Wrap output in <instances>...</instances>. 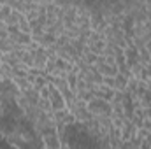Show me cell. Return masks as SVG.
I'll list each match as a JSON object with an SVG mask.
<instances>
[{
	"mask_svg": "<svg viewBox=\"0 0 151 149\" xmlns=\"http://www.w3.org/2000/svg\"><path fill=\"white\" fill-rule=\"evenodd\" d=\"M86 109L93 116H111L113 105H111V102H106V100H100V98H93L91 102H88Z\"/></svg>",
	"mask_w": 151,
	"mask_h": 149,
	"instance_id": "1",
	"label": "cell"
},
{
	"mask_svg": "<svg viewBox=\"0 0 151 149\" xmlns=\"http://www.w3.org/2000/svg\"><path fill=\"white\" fill-rule=\"evenodd\" d=\"M91 93H93V98H100V100H106V102H113L116 90L107 88L106 84H95L93 90H91Z\"/></svg>",
	"mask_w": 151,
	"mask_h": 149,
	"instance_id": "2",
	"label": "cell"
},
{
	"mask_svg": "<svg viewBox=\"0 0 151 149\" xmlns=\"http://www.w3.org/2000/svg\"><path fill=\"white\" fill-rule=\"evenodd\" d=\"M95 67H97V70L104 75V77H116L118 75V67L106 63V56H99Z\"/></svg>",
	"mask_w": 151,
	"mask_h": 149,
	"instance_id": "3",
	"label": "cell"
},
{
	"mask_svg": "<svg viewBox=\"0 0 151 149\" xmlns=\"http://www.w3.org/2000/svg\"><path fill=\"white\" fill-rule=\"evenodd\" d=\"M49 102H51V107H53V112L55 111H62V109H67L65 105V100L62 97V93L51 84V95H49Z\"/></svg>",
	"mask_w": 151,
	"mask_h": 149,
	"instance_id": "4",
	"label": "cell"
},
{
	"mask_svg": "<svg viewBox=\"0 0 151 149\" xmlns=\"http://www.w3.org/2000/svg\"><path fill=\"white\" fill-rule=\"evenodd\" d=\"M123 54H125V60H127L128 69H132L134 65L139 63V51H137V47H135L134 44L128 46V47H125V49H123Z\"/></svg>",
	"mask_w": 151,
	"mask_h": 149,
	"instance_id": "5",
	"label": "cell"
},
{
	"mask_svg": "<svg viewBox=\"0 0 151 149\" xmlns=\"http://www.w3.org/2000/svg\"><path fill=\"white\" fill-rule=\"evenodd\" d=\"M46 63H47V51H46V49L40 46V47H39V51L34 54V67L44 72V67H46Z\"/></svg>",
	"mask_w": 151,
	"mask_h": 149,
	"instance_id": "6",
	"label": "cell"
},
{
	"mask_svg": "<svg viewBox=\"0 0 151 149\" xmlns=\"http://www.w3.org/2000/svg\"><path fill=\"white\" fill-rule=\"evenodd\" d=\"M135 133H137V128L128 119H125L121 125V140H130L132 137H135Z\"/></svg>",
	"mask_w": 151,
	"mask_h": 149,
	"instance_id": "7",
	"label": "cell"
},
{
	"mask_svg": "<svg viewBox=\"0 0 151 149\" xmlns=\"http://www.w3.org/2000/svg\"><path fill=\"white\" fill-rule=\"evenodd\" d=\"M12 81H14L16 88H18L21 93H27V91H30V90L34 88V84L28 81V77H16V79H12Z\"/></svg>",
	"mask_w": 151,
	"mask_h": 149,
	"instance_id": "8",
	"label": "cell"
},
{
	"mask_svg": "<svg viewBox=\"0 0 151 149\" xmlns=\"http://www.w3.org/2000/svg\"><path fill=\"white\" fill-rule=\"evenodd\" d=\"M0 75H2V79H9V81H12V79H14V69H12V67H9L7 63H4V62H2V67H0Z\"/></svg>",
	"mask_w": 151,
	"mask_h": 149,
	"instance_id": "9",
	"label": "cell"
},
{
	"mask_svg": "<svg viewBox=\"0 0 151 149\" xmlns=\"http://www.w3.org/2000/svg\"><path fill=\"white\" fill-rule=\"evenodd\" d=\"M65 81H67V86L70 88V91H74L76 95H77V74L76 72H69Z\"/></svg>",
	"mask_w": 151,
	"mask_h": 149,
	"instance_id": "10",
	"label": "cell"
},
{
	"mask_svg": "<svg viewBox=\"0 0 151 149\" xmlns=\"http://www.w3.org/2000/svg\"><path fill=\"white\" fill-rule=\"evenodd\" d=\"M2 62L4 63H7L9 67H12V69H16L18 65H19V60H18V56L14 54V53H9V54H4V58H2Z\"/></svg>",
	"mask_w": 151,
	"mask_h": 149,
	"instance_id": "11",
	"label": "cell"
},
{
	"mask_svg": "<svg viewBox=\"0 0 151 149\" xmlns=\"http://www.w3.org/2000/svg\"><path fill=\"white\" fill-rule=\"evenodd\" d=\"M114 81H116V91H125L127 90V84H128V79L125 77V75L118 74L114 77Z\"/></svg>",
	"mask_w": 151,
	"mask_h": 149,
	"instance_id": "12",
	"label": "cell"
},
{
	"mask_svg": "<svg viewBox=\"0 0 151 149\" xmlns=\"http://www.w3.org/2000/svg\"><path fill=\"white\" fill-rule=\"evenodd\" d=\"M39 109L42 112H47V114H51L53 112V107H51V102H49V98H40L39 100Z\"/></svg>",
	"mask_w": 151,
	"mask_h": 149,
	"instance_id": "13",
	"label": "cell"
},
{
	"mask_svg": "<svg viewBox=\"0 0 151 149\" xmlns=\"http://www.w3.org/2000/svg\"><path fill=\"white\" fill-rule=\"evenodd\" d=\"M18 25H19V30H21L23 34H28V35L32 34V30H30V23L27 21V18H25V16H21V19H19V23H18Z\"/></svg>",
	"mask_w": 151,
	"mask_h": 149,
	"instance_id": "14",
	"label": "cell"
},
{
	"mask_svg": "<svg viewBox=\"0 0 151 149\" xmlns=\"http://www.w3.org/2000/svg\"><path fill=\"white\" fill-rule=\"evenodd\" d=\"M77 98L88 104V102H91V100H93V93H91L90 90H84V91H79V93H77Z\"/></svg>",
	"mask_w": 151,
	"mask_h": 149,
	"instance_id": "15",
	"label": "cell"
},
{
	"mask_svg": "<svg viewBox=\"0 0 151 149\" xmlns=\"http://www.w3.org/2000/svg\"><path fill=\"white\" fill-rule=\"evenodd\" d=\"M21 30H19V25H11V27H7V34H9V37H14V35H18Z\"/></svg>",
	"mask_w": 151,
	"mask_h": 149,
	"instance_id": "16",
	"label": "cell"
},
{
	"mask_svg": "<svg viewBox=\"0 0 151 149\" xmlns=\"http://www.w3.org/2000/svg\"><path fill=\"white\" fill-rule=\"evenodd\" d=\"M39 95H40V98H49V95H51V84H47L46 88H42L39 91Z\"/></svg>",
	"mask_w": 151,
	"mask_h": 149,
	"instance_id": "17",
	"label": "cell"
},
{
	"mask_svg": "<svg viewBox=\"0 0 151 149\" xmlns=\"http://www.w3.org/2000/svg\"><path fill=\"white\" fill-rule=\"evenodd\" d=\"M102 84H106L107 88H113V90H116V81H114V77H104Z\"/></svg>",
	"mask_w": 151,
	"mask_h": 149,
	"instance_id": "18",
	"label": "cell"
},
{
	"mask_svg": "<svg viewBox=\"0 0 151 149\" xmlns=\"http://www.w3.org/2000/svg\"><path fill=\"white\" fill-rule=\"evenodd\" d=\"M0 39H9V34H7V27L4 23H0Z\"/></svg>",
	"mask_w": 151,
	"mask_h": 149,
	"instance_id": "19",
	"label": "cell"
},
{
	"mask_svg": "<svg viewBox=\"0 0 151 149\" xmlns=\"http://www.w3.org/2000/svg\"><path fill=\"white\" fill-rule=\"evenodd\" d=\"M119 149H134L130 140H119Z\"/></svg>",
	"mask_w": 151,
	"mask_h": 149,
	"instance_id": "20",
	"label": "cell"
},
{
	"mask_svg": "<svg viewBox=\"0 0 151 149\" xmlns=\"http://www.w3.org/2000/svg\"><path fill=\"white\" fill-rule=\"evenodd\" d=\"M146 51L151 54V40H150V42H146Z\"/></svg>",
	"mask_w": 151,
	"mask_h": 149,
	"instance_id": "21",
	"label": "cell"
},
{
	"mask_svg": "<svg viewBox=\"0 0 151 149\" xmlns=\"http://www.w3.org/2000/svg\"><path fill=\"white\" fill-rule=\"evenodd\" d=\"M60 149H69V146H62Z\"/></svg>",
	"mask_w": 151,
	"mask_h": 149,
	"instance_id": "22",
	"label": "cell"
},
{
	"mask_svg": "<svg viewBox=\"0 0 151 149\" xmlns=\"http://www.w3.org/2000/svg\"><path fill=\"white\" fill-rule=\"evenodd\" d=\"M0 82H2V75H0Z\"/></svg>",
	"mask_w": 151,
	"mask_h": 149,
	"instance_id": "23",
	"label": "cell"
},
{
	"mask_svg": "<svg viewBox=\"0 0 151 149\" xmlns=\"http://www.w3.org/2000/svg\"><path fill=\"white\" fill-rule=\"evenodd\" d=\"M0 67H2V62H0Z\"/></svg>",
	"mask_w": 151,
	"mask_h": 149,
	"instance_id": "24",
	"label": "cell"
}]
</instances>
